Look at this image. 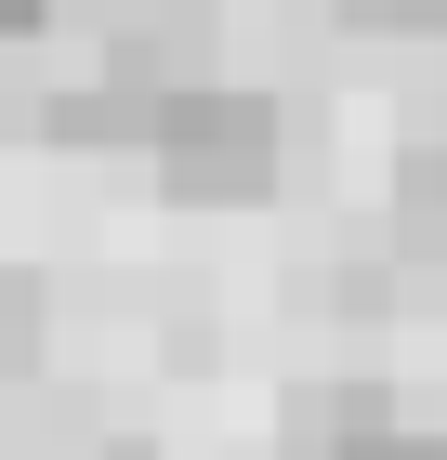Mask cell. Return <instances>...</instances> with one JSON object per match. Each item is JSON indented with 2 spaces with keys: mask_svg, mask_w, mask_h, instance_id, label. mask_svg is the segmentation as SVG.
I'll return each mask as SVG.
<instances>
[{
  "mask_svg": "<svg viewBox=\"0 0 447 460\" xmlns=\"http://www.w3.org/2000/svg\"><path fill=\"white\" fill-rule=\"evenodd\" d=\"M67 27V0H0V53H27V40Z\"/></svg>",
  "mask_w": 447,
  "mask_h": 460,
  "instance_id": "6",
  "label": "cell"
},
{
  "mask_svg": "<svg viewBox=\"0 0 447 460\" xmlns=\"http://www.w3.org/2000/svg\"><path fill=\"white\" fill-rule=\"evenodd\" d=\"M343 460H447V434H421V421H381V434H355Z\"/></svg>",
  "mask_w": 447,
  "mask_h": 460,
  "instance_id": "5",
  "label": "cell"
},
{
  "mask_svg": "<svg viewBox=\"0 0 447 460\" xmlns=\"http://www.w3.org/2000/svg\"><path fill=\"white\" fill-rule=\"evenodd\" d=\"M145 184L172 211H250V198H276L290 184V106L264 79H237V66L172 79L158 119H145Z\"/></svg>",
  "mask_w": 447,
  "mask_h": 460,
  "instance_id": "1",
  "label": "cell"
},
{
  "mask_svg": "<svg viewBox=\"0 0 447 460\" xmlns=\"http://www.w3.org/2000/svg\"><path fill=\"white\" fill-rule=\"evenodd\" d=\"M329 13L369 40H447V0H329Z\"/></svg>",
  "mask_w": 447,
  "mask_h": 460,
  "instance_id": "4",
  "label": "cell"
},
{
  "mask_svg": "<svg viewBox=\"0 0 447 460\" xmlns=\"http://www.w3.org/2000/svg\"><path fill=\"white\" fill-rule=\"evenodd\" d=\"M381 421H395V394H381V382H303L276 434H290V460H343L355 434H381Z\"/></svg>",
  "mask_w": 447,
  "mask_h": 460,
  "instance_id": "2",
  "label": "cell"
},
{
  "mask_svg": "<svg viewBox=\"0 0 447 460\" xmlns=\"http://www.w3.org/2000/svg\"><path fill=\"white\" fill-rule=\"evenodd\" d=\"M40 355H53V289H40L27 263H0V394L40 382Z\"/></svg>",
  "mask_w": 447,
  "mask_h": 460,
  "instance_id": "3",
  "label": "cell"
}]
</instances>
